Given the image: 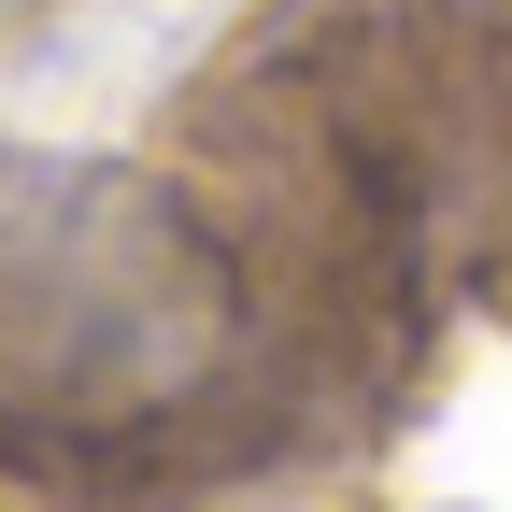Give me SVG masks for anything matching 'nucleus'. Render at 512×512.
Returning <instances> with one entry per match:
<instances>
[{"label":"nucleus","mask_w":512,"mask_h":512,"mask_svg":"<svg viewBox=\"0 0 512 512\" xmlns=\"http://www.w3.org/2000/svg\"><path fill=\"white\" fill-rule=\"evenodd\" d=\"M214 342L200 242L100 171H0V413H114Z\"/></svg>","instance_id":"nucleus-1"}]
</instances>
